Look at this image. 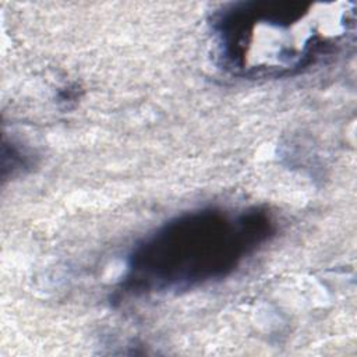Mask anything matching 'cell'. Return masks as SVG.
Masks as SVG:
<instances>
[{
	"label": "cell",
	"mask_w": 357,
	"mask_h": 357,
	"mask_svg": "<svg viewBox=\"0 0 357 357\" xmlns=\"http://www.w3.org/2000/svg\"><path fill=\"white\" fill-rule=\"evenodd\" d=\"M264 216L212 209L177 218L134 251L128 276L146 290L184 289L225 276L266 238Z\"/></svg>",
	"instance_id": "2"
},
{
	"label": "cell",
	"mask_w": 357,
	"mask_h": 357,
	"mask_svg": "<svg viewBox=\"0 0 357 357\" xmlns=\"http://www.w3.org/2000/svg\"><path fill=\"white\" fill-rule=\"evenodd\" d=\"M353 28V4L343 1H243L212 22L222 64L243 77L303 70L339 49Z\"/></svg>",
	"instance_id": "1"
}]
</instances>
